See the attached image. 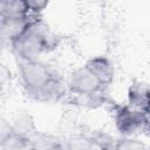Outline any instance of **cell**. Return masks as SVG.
<instances>
[{
	"instance_id": "6da1fadb",
	"label": "cell",
	"mask_w": 150,
	"mask_h": 150,
	"mask_svg": "<svg viewBox=\"0 0 150 150\" xmlns=\"http://www.w3.org/2000/svg\"><path fill=\"white\" fill-rule=\"evenodd\" d=\"M21 82L28 96L39 101L56 100L61 95V82L57 73L41 61L16 59Z\"/></svg>"
},
{
	"instance_id": "7a4b0ae2",
	"label": "cell",
	"mask_w": 150,
	"mask_h": 150,
	"mask_svg": "<svg viewBox=\"0 0 150 150\" xmlns=\"http://www.w3.org/2000/svg\"><path fill=\"white\" fill-rule=\"evenodd\" d=\"M19 60L39 61V57L55 46V39L49 26L41 19H34L27 32L11 43Z\"/></svg>"
},
{
	"instance_id": "3957f363",
	"label": "cell",
	"mask_w": 150,
	"mask_h": 150,
	"mask_svg": "<svg viewBox=\"0 0 150 150\" xmlns=\"http://www.w3.org/2000/svg\"><path fill=\"white\" fill-rule=\"evenodd\" d=\"M116 129L125 137H130L149 127V116L127 105H118L115 110Z\"/></svg>"
},
{
	"instance_id": "277c9868",
	"label": "cell",
	"mask_w": 150,
	"mask_h": 150,
	"mask_svg": "<svg viewBox=\"0 0 150 150\" xmlns=\"http://www.w3.org/2000/svg\"><path fill=\"white\" fill-rule=\"evenodd\" d=\"M68 87L71 93L84 96L100 93L104 86L86 66H81L71 71Z\"/></svg>"
},
{
	"instance_id": "5b68a950",
	"label": "cell",
	"mask_w": 150,
	"mask_h": 150,
	"mask_svg": "<svg viewBox=\"0 0 150 150\" xmlns=\"http://www.w3.org/2000/svg\"><path fill=\"white\" fill-rule=\"evenodd\" d=\"M128 105L145 115H150V87L143 82H134L128 88Z\"/></svg>"
},
{
	"instance_id": "8992f818",
	"label": "cell",
	"mask_w": 150,
	"mask_h": 150,
	"mask_svg": "<svg viewBox=\"0 0 150 150\" xmlns=\"http://www.w3.org/2000/svg\"><path fill=\"white\" fill-rule=\"evenodd\" d=\"M34 19L25 18V19H9V20H0V30H1V40L4 42L12 43L19 38H21Z\"/></svg>"
},
{
	"instance_id": "52a82bcc",
	"label": "cell",
	"mask_w": 150,
	"mask_h": 150,
	"mask_svg": "<svg viewBox=\"0 0 150 150\" xmlns=\"http://www.w3.org/2000/svg\"><path fill=\"white\" fill-rule=\"evenodd\" d=\"M103 86H108L112 82L115 76V68L112 62L107 56H95L89 59L84 64Z\"/></svg>"
},
{
	"instance_id": "ba28073f",
	"label": "cell",
	"mask_w": 150,
	"mask_h": 150,
	"mask_svg": "<svg viewBox=\"0 0 150 150\" xmlns=\"http://www.w3.org/2000/svg\"><path fill=\"white\" fill-rule=\"evenodd\" d=\"M0 18V20L30 18L26 0H1Z\"/></svg>"
},
{
	"instance_id": "9c48e42d",
	"label": "cell",
	"mask_w": 150,
	"mask_h": 150,
	"mask_svg": "<svg viewBox=\"0 0 150 150\" xmlns=\"http://www.w3.org/2000/svg\"><path fill=\"white\" fill-rule=\"evenodd\" d=\"M12 128H13V132L15 135L23 137L28 141H30V138L38 132L35 129V125H34L33 117L29 114L20 115L12 124Z\"/></svg>"
},
{
	"instance_id": "30bf717a",
	"label": "cell",
	"mask_w": 150,
	"mask_h": 150,
	"mask_svg": "<svg viewBox=\"0 0 150 150\" xmlns=\"http://www.w3.org/2000/svg\"><path fill=\"white\" fill-rule=\"evenodd\" d=\"M1 150H29V141L12 132L9 136L0 139Z\"/></svg>"
},
{
	"instance_id": "8fae6325",
	"label": "cell",
	"mask_w": 150,
	"mask_h": 150,
	"mask_svg": "<svg viewBox=\"0 0 150 150\" xmlns=\"http://www.w3.org/2000/svg\"><path fill=\"white\" fill-rule=\"evenodd\" d=\"M64 146L67 150H94V148H96L91 138L86 136H75L70 138Z\"/></svg>"
},
{
	"instance_id": "7c38bea8",
	"label": "cell",
	"mask_w": 150,
	"mask_h": 150,
	"mask_svg": "<svg viewBox=\"0 0 150 150\" xmlns=\"http://www.w3.org/2000/svg\"><path fill=\"white\" fill-rule=\"evenodd\" d=\"M115 149L116 150H150V148H148L143 142L134 138H129V137H124L117 141Z\"/></svg>"
},
{
	"instance_id": "4fadbf2b",
	"label": "cell",
	"mask_w": 150,
	"mask_h": 150,
	"mask_svg": "<svg viewBox=\"0 0 150 150\" xmlns=\"http://www.w3.org/2000/svg\"><path fill=\"white\" fill-rule=\"evenodd\" d=\"M26 2H27V7L30 14L32 13L38 14L48 6V1H43V0H26Z\"/></svg>"
},
{
	"instance_id": "5bb4252c",
	"label": "cell",
	"mask_w": 150,
	"mask_h": 150,
	"mask_svg": "<svg viewBox=\"0 0 150 150\" xmlns=\"http://www.w3.org/2000/svg\"><path fill=\"white\" fill-rule=\"evenodd\" d=\"M105 150H116V149H115V146H114V148H110V149H105Z\"/></svg>"
},
{
	"instance_id": "9a60e30c",
	"label": "cell",
	"mask_w": 150,
	"mask_h": 150,
	"mask_svg": "<svg viewBox=\"0 0 150 150\" xmlns=\"http://www.w3.org/2000/svg\"><path fill=\"white\" fill-rule=\"evenodd\" d=\"M149 125H150V115H149Z\"/></svg>"
}]
</instances>
